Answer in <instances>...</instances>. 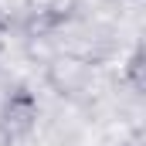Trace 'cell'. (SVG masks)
I'll list each match as a JSON object with an SVG mask.
<instances>
[{"instance_id":"7a4b0ae2","label":"cell","mask_w":146,"mask_h":146,"mask_svg":"<svg viewBox=\"0 0 146 146\" xmlns=\"http://www.w3.org/2000/svg\"><path fill=\"white\" fill-rule=\"evenodd\" d=\"M126 82H129V88H133L136 95H143V92H146V51H143V44L129 54V65H126Z\"/></svg>"},{"instance_id":"277c9868","label":"cell","mask_w":146,"mask_h":146,"mask_svg":"<svg viewBox=\"0 0 146 146\" xmlns=\"http://www.w3.org/2000/svg\"><path fill=\"white\" fill-rule=\"evenodd\" d=\"M0 146H14V133H10L3 122H0Z\"/></svg>"},{"instance_id":"6da1fadb","label":"cell","mask_w":146,"mask_h":146,"mask_svg":"<svg viewBox=\"0 0 146 146\" xmlns=\"http://www.w3.org/2000/svg\"><path fill=\"white\" fill-rule=\"evenodd\" d=\"M34 119H37V99L27 88H14V92L7 95V102H3L0 122H3L14 136H21V133H31Z\"/></svg>"},{"instance_id":"3957f363","label":"cell","mask_w":146,"mask_h":146,"mask_svg":"<svg viewBox=\"0 0 146 146\" xmlns=\"http://www.w3.org/2000/svg\"><path fill=\"white\" fill-rule=\"evenodd\" d=\"M7 37H10V27H7V21L0 17V54H3V48H7Z\"/></svg>"}]
</instances>
